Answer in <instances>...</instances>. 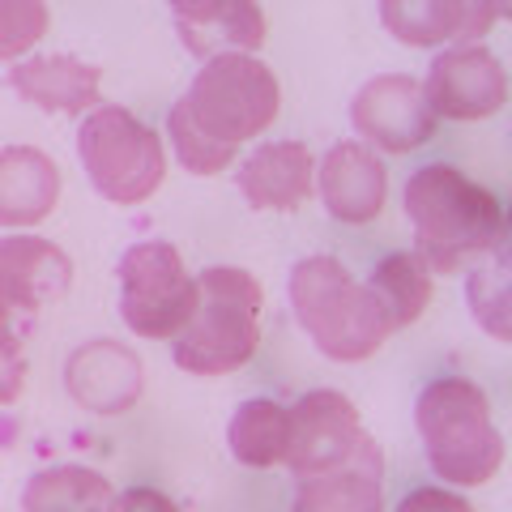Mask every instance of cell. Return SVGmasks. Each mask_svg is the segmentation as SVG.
<instances>
[{
  "label": "cell",
  "instance_id": "5",
  "mask_svg": "<svg viewBox=\"0 0 512 512\" xmlns=\"http://www.w3.org/2000/svg\"><path fill=\"white\" fill-rule=\"evenodd\" d=\"M77 158L94 192L111 205L150 201L167 180V146L154 128L120 103H99L77 120Z\"/></svg>",
  "mask_w": 512,
  "mask_h": 512
},
{
  "label": "cell",
  "instance_id": "14",
  "mask_svg": "<svg viewBox=\"0 0 512 512\" xmlns=\"http://www.w3.org/2000/svg\"><path fill=\"white\" fill-rule=\"evenodd\" d=\"M495 0H380L384 30L406 47H457L478 43L495 18H504Z\"/></svg>",
  "mask_w": 512,
  "mask_h": 512
},
{
  "label": "cell",
  "instance_id": "10",
  "mask_svg": "<svg viewBox=\"0 0 512 512\" xmlns=\"http://www.w3.org/2000/svg\"><path fill=\"white\" fill-rule=\"evenodd\" d=\"M355 141L376 154H410L436 137V116L423 103V86L410 73H376L350 99Z\"/></svg>",
  "mask_w": 512,
  "mask_h": 512
},
{
  "label": "cell",
  "instance_id": "3",
  "mask_svg": "<svg viewBox=\"0 0 512 512\" xmlns=\"http://www.w3.org/2000/svg\"><path fill=\"white\" fill-rule=\"evenodd\" d=\"M286 295H291L299 329L333 363H363L393 338L389 316L380 312V303L363 282L350 278L338 256L316 252L295 261Z\"/></svg>",
  "mask_w": 512,
  "mask_h": 512
},
{
  "label": "cell",
  "instance_id": "21",
  "mask_svg": "<svg viewBox=\"0 0 512 512\" xmlns=\"http://www.w3.org/2000/svg\"><path fill=\"white\" fill-rule=\"evenodd\" d=\"M231 457L248 470H274L286 453V406L274 397H248L227 423Z\"/></svg>",
  "mask_w": 512,
  "mask_h": 512
},
{
  "label": "cell",
  "instance_id": "20",
  "mask_svg": "<svg viewBox=\"0 0 512 512\" xmlns=\"http://www.w3.org/2000/svg\"><path fill=\"white\" fill-rule=\"evenodd\" d=\"M431 269L419 261L414 252H389L380 256V261L372 265V274H367V291H372V299L380 303V312L389 316V329H410L414 320H419L427 312L431 303Z\"/></svg>",
  "mask_w": 512,
  "mask_h": 512
},
{
  "label": "cell",
  "instance_id": "25",
  "mask_svg": "<svg viewBox=\"0 0 512 512\" xmlns=\"http://www.w3.org/2000/svg\"><path fill=\"white\" fill-rule=\"evenodd\" d=\"M47 13L43 0H0V64H18L35 52V43L47 35Z\"/></svg>",
  "mask_w": 512,
  "mask_h": 512
},
{
  "label": "cell",
  "instance_id": "6",
  "mask_svg": "<svg viewBox=\"0 0 512 512\" xmlns=\"http://www.w3.org/2000/svg\"><path fill=\"white\" fill-rule=\"evenodd\" d=\"M180 107L205 137L239 150L244 141L261 137L278 120L282 86H278V73L261 56L231 52L201 64Z\"/></svg>",
  "mask_w": 512,
  "mask_h": 512
},
{
  "label": "cell",
  "instance_id": "4",
  "mask_svg": "<svg viewBox=\"0 0 512 512\" xmlns=\"http://www.w3.org/2000/svg\"><path fill=\"white\" fill-rule=\"evenodd\" d=\"M201 308L188 329L171 342V359L188 376H231L252 363L261 346V308L265 291L248 269L210 265L197 274Z\"/></svg>",
  "mask_w": 512,
  "mask_h": 512
},
{
  "label": "cell",
  "instance_id": "24",
  "mask_svg": "<svg viewBox=\"0 0 512 512\" xmlns=\"http://www.w3.org/2000/svg\"><path fill=\"white\" fill-rule=\"evenodd\" d=\"M167 137H171V150L188 175H201L205 180V175H222L235 167V146H222V141L205 137L201 128L188 120V111L180 103H175L167 116Z\"/></svg>",
  "mask_w": 512,
  "mask_h": 512
},
{
  "label": "cell",
  "instance_id": "9",
  "mask_svg": "<svg viewBox=\"0 0 512 512\" xmlns=\"http://www.w3.org/2000/svg\"><path fill=\"white\" fill-rule=\"evenodd\" d=\"M419 86L436 120H487L508 103V69L487 43H457L436 52Z\"/></svg>",
  "mask_w": 512,
  "mask_h": 512
},
{
  "label": "cell",
  "instance_id": "11",
  "mask_svg": "<svg viewBox=\"0 0 512 512\" xmlns=\"http://www.w3.org/2000/svg\"><path fill=\"white\" fill-rule=\"evenodd\" d=\"M64 389L73 406L99 419L128 414L146 393V363L120 338H90L64 359Z\"/></svg>",
  "mask_w": 512,
  "mask_h": 512
},
{
  "label": "cell",
  "instance_id": "16",
  "mask_svg": "<svg viewBox=\"0 0 512 512\" xmlns=\"http://www.w3.org/2000/svg\"><path fill=\"white\" fill-rule=\"evenodd\" d=\"M235 184L252 210L295 214L316 192V154L303 141H261L239 163Z\"/></svg>",
  "mask_w": 512,
  "mask_h": 512
},
{
  "label": "cell",
  "instance_id": "27",
  "mask_svg": "<svg viewBox=\"0 0 512 512\" xmlns=\"http://www.w3.org/2000/svg\"><path fill=\"white\" fill-rule=\"evenodd\" d=\"M393 512H474L470 500L453 487H414L410 495H402V504H397Z\"/></svg>",
  "mask_w": 512,
  "mask_h": 512
},
{
  "label": "cell",
  "instance_id": "23",
  "mask_svg": "<svg viewBox=\"0 0 512 512\" xmlns=\"http://www.w3.org/2000/svg\"><path fill=\"white\" fill-rule=\"evenodd\" d=\"M466 299L478 329L495 342L512 338V299H508V261H478L466 269Z\"/></svg>",
  "mask_w": 512,
  "mask_h": 512
},
{
  "label": "cell",
  "instance_id": "17",
  "mask_svg": "<svg viewBox=\"0 0 512 512\" xmlns=\"http://www.w3.org/2000/svg\"><path fill=\"white\" fill-rule=\"evenodd\" d=\"M103 69L69 52L26 56L9 69V90H18L26 103L39 111H60V116H90L103 103Z\"/></svg>",
  "mask_w": 512,
  "mask_h": 512
},
{
  "label": "cell",
  "instance_id": "26",
  "mask_svg": "<svg viewBox=\"0 0 512 512\" xmlns=\"http://www.w3.org/2000/svg\"><path fill=\"white\" fill-rule=\"evenodd\" d=\"M26 389V355L18 320L0 316V406H13Z\"/></svg>",
  "mask_w": 512,
  "mask_h": 512
},
{
  "label": "cell",
  "instance_id": "18",
  "mask_svg": "<svg viewBox=\"0 0 512 512\" xmlns=\"http://www.w3.org/2000/svg\"><path fill=\"white\" fill-rule=\"evenodd\" d=\"M60 167L39 146L0 150V227L30 231L60 205Z\"/></svg>",
  "mask_w": 512,
  "mask_h": 512
},
{
  "label": "cell",
  "instance_id": "13",
  "mask_svg": "<svg viewBox=\"0 0 512 512\" xmlns=\"http://www.w3.org/2000/svg\"><path fill=\"white\" fill-rule=\"evenodd\" d=\"M316 197L329 218L346 227H367L376 222L384 201H389V171L376 150L359 146L355 137L329 146L325 158H316Z\"/></svg>",
  "mask_w": 512,
  "mask_h": 512
},
{
  "label": "cell",
  "instance_id": "1",
  "mask_svg": "<svg viewBox=\"0 0 512 512\" xmlns=\"http://www.w3.org/2000/svg\"><path fill=\"white\" fill-rule=\"evenodd\" d=\"M414 222V256L431 274H466L478 261H508V210L466 171L427 163L402 188Z\"/></svg>",
  "mask_w": 512,
  "mask_h": 512
},
{
  "label": "cell",
  "instance_id": "2",
  "mask_svg": "<svg viewBox=\"0 0 512 512\" xmlns=\"http://www.w3.org/2000/svg\"><path fill=\"white\" fill-rule=\"evenodd\" d=\"M431 474L444 487H483L504 470V436L491 419V402L466 376H440L419 389L414 402Z\"/></svg>",
  "mask_w": 512,
  "mask_h": 512
},
{
  "label": "cell",
  "instance_id": "15",
  "mask_svg": "<svg viewBox=\"0 0 512 512\" xmlns=\"http://www.w3.org/2000/svg\"><path fill=\"white\" fill-rule=\"evenodd\" d=\"M171 18L180 30V43L201 64L231 52L256 56L269 30L265 9L252 0H180V5H171Z\"/></svg>",
  "mask_w": 512,
  "mask_h": 512
},
{
  "label": "cell",
  "instance_id": "8",
  "mask_svg": "<svg viewBox=\"0 0 512 512\" xmlns=\"http://www.w3.org/2000/svg\"><path fill=\"white\" fill-rule=\"evenodd\" d=\"M372 440L359 423V410L338 389H312L286 406V453L282 466L291 478H312L346 466Z\"/></svg>",
  "mask_w": 512,
  "mask_h": 512
},
{
  "label": "cell",
  "instance_id": "19",
  "mask_svg": "<svg viewBox=\"0 0 512 512\" xmlns=\"http://www.w3.org/2000/svg\"><path fill=\"white\" fill-rule=\"evenodd\" d=\"M384 457L367 440L346 466L299 478L291 512H384Z\"/></svg>",
  "mask_w": 512,
  "mask_h": 512
},
{
  "label": "cell",
  "instance_id": "28",
  "mask_svg": "<svg viewBox=\"0 0 512 512\" xmlns=\"http://www.w3.org/2000/svg\"><path fill=\"white\" fill-rule=\"evenodd\" d=\"M107 512H180V508H175L171 495L154 491V487H124L111 495Z\"/></svg>",
  "mask_w": 512,
  "mask_h": 512
},
{
  "label": "cell",
  "instance_id": "7",
  "mask_svg": "<svg viewBox=\"0 0 512 512\" xmlns=\"http://www.w3.org/2000/svg\"><path fill=\"white\" fill-rule=\"evenodd\" d=\"M120 320L146 342H175L201 308L197 274H188L171 239H141L116 261Z\"/></svg>",
  "mask_w": 512,
  "mask_h": 512
},
{
  "label": "cell",
  "instance_id": "22",
  "mask_svg": "<svg viewBox=\"0 0 512 512\" xmlns=\"http://www.w3.org/2000/svg\"><path fill=\"white\" fill-rule=\"evenodd\" d=\"M116 487L90 466H47L26 483L22 512H107Z\"/></svg>",
  "mask_w": 512,
  "mask_h": 512
},
{
  "label": "cell",
  "instance_id": "12",
  "mask_svg": "<svg viewBox=\"0 0 512 512\" xmlns=\"http://www.w3.org/2000/svg\"><path fill=\"white\" fill-rule=\"evenodd\" d=\"M73 286V261L60 244L30 231L0 239V316H39Z\"/></svg>",
  "mask_w": 512,
  "mask_h": 512
}]
</instances>
